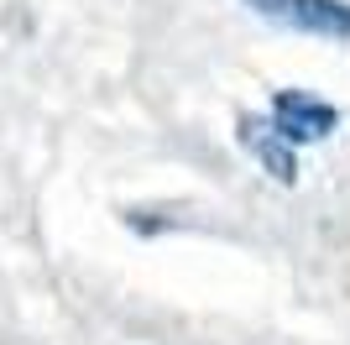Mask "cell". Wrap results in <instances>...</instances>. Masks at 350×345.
I'll list each match as a JSON object with an SVG mask.
<instances>
[{"mask_svg": "<svg viewBox=\"0 0 350 345\" xmlns=\"http://www.w3.org/2000/svg\"><path fill=\"white\" fill-rule=\"evenodd\" d=\"M267 126L278 131L293 152H304V146L329 142V136L345 126V115H340V105L319 100V94H308V89H278V94H272V110H267Z\"/></svg>", "mask_w": 350, "mask_h": 345, "instance_id": "obj_1", "label": "cell"}, {"mask_svg": "<svg viewBox=\"0 0 350 345\" xmlns=\"http://www.w3.org/2000/svg\"><path fill=\"white\" fill-rule=\"evenodd\" d=\"M241 5L282 31H298V37L350 42V0H241Z\"/></svg>", "mask_w": 350, "mask_h": 345, "instance_id": "obj_2", "label": "cell"}, {"mask_svg": "<svg viewBox=\"0 0 350 345\" xmlns=\"http://www.w3.org/2000/svg\"><path fill=\"white\" fill-rule=\"evenodd\" d=\"M235 142H241V152L262 172H272V183H282V188L298 183V152L267 126V115H246V120L235 126Z\"/></svg>", "mask_w": 350, "mask_h": 345, "instance_id": "obj_3", "label": "cell"}]
</instances>
